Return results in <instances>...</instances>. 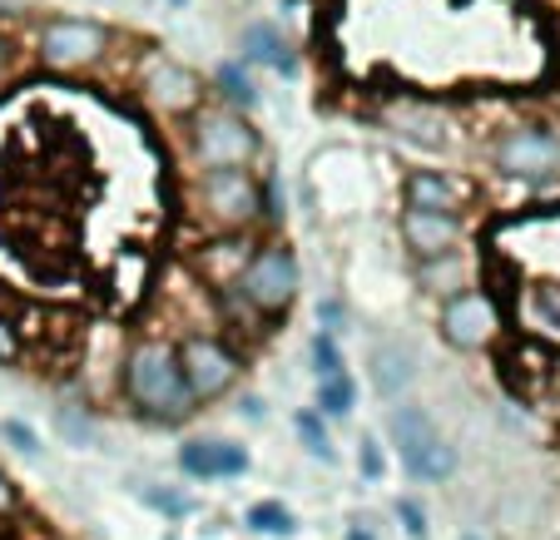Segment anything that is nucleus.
Masks as SVG:
<instances>
[{"label": "nucleus", "instance_id": "39448f33", "mask_svg": "<svg viewBox=\"0 0 560 540\" xmlns=\"http://www.w3.org/2000/svg\"><path fill=\"white\" fill-rule=\"evenodd\" d=\"M501 332V307L487 287H462L442 303V338L456 352H481Z\"/></svg>", "mask_w": 560, "mask_h": 540}, {"label": "nucleus", "instance_id": "6e6552de", "mask_svg": "<svg viewBox=\"0 0 560 540\" xmlns=\"http://www.w3.org/2000/svg\"><path fill=\"white\" fill-rule=\"evenodd\" d=\"M109 50V31L100 21H50L40 31V60L50 70H85Z\"/></svg>", "mask_w": 560, "mask_h": 540}, {"label": "nucleus", "instance_id": "a211bd4d", "mask_svg": "<svg viewBox=\"0 0 560 540\" xmlns=\"http://www.w3.org/2000/svg\"><path fill=\"white\" fill-rule=\"evenodd\" d=\"M352 402H358V387H352L348 372L317 381V416H348Z\"/></svg>", "mask_w": 560, "mask_h": 540}, {"label": "nucleus", "instance_id": "1a4fd4ad", "mask_svg": "<svg viewBox=\"0 0 560 540\" xmlns=\"http://www.w3.org/2000/svg\"><path fill=\"white\" fill-rule=\"evenodd\" d=\"M139 90H144V99L154 109H164V115H189V109H199V95H203L199 74L164 60V55H149L144 74H139Z\"/></svg>", "mask_w": 560, "mask_h": 540}, {"label": "nucleus", "instance_id": "7c9ffc66", "mask_svg": "<svg viewBox=\"0 0 560 540\" xmlns=\"http://www.w3.org/2000/svg\"><path fill=\"white\" fill-rule=\"evenodd\" d=\"M0 74H5V40H0Z\"/></svg>", "mask_w": 560, "mask_h": 540}, {"label": "nucleus", "instance_id": "4468645a", "mask_svg": "<svg viewBox=\"0 0 560 540\" xmlns=\"http://www.w3.org/2000/svg\"><path fill=\"white\" fill-rule=\"evenodd\" d=\"M407 209H422V213H446V219H456L462 213V189H456L452 179H442V174H407Z\"/></svg>", "mask_w": 560, "mask_h": 540}, {"label": "nucleus", "instance_id": "ddd939ff", "mask_svg": "<svg viewBox=\"0 0 560 540\" xmlns=\"http://www.w3.org/2000/svg\"><path fill=\"white\" fill-rule=\"evenodd\" d=\"M248 258H254L248 238H219V244H209L199 254V273H203V283H213V287H233L244 278Z\"/></svg>", "mask_w": 560, "mask_h": 540}, {"label": "nucleus", "instance_id": "a878e982", "mask_svg": "<svg viewBox=\"0 0 560 540\" xmlns=\"http://www.w3.org/2000/svg\"><path fill=\"white\" fill-rule=\"evenodd\" d=\"M15 357H21V328L0 313V362H15Z\"/></svg>", "mask_w": 560, "mask_h": 540}, {"label": "nucleus", "instance_id": "423d86ee", "mask_svg": "<svg viewBox=\"0 0 560 540\" xmlns=\"http://www.w3.org/2000/svg\"><path fill=\"white\" fill-rule=\"evenodd\" d=\"M491 160L506 179H526V184H540L550 174H560V139L540 125H516L497 139Z\"/></svg>", "mask_w": 560, "mask_h": 540}, {"label": "nucleus", "instance_id": "0eeeda50", "mask_svg": "<svg viewBox=\"0 0 560 540\" xmlns=\"http://www.w3.org/2000/svg\"><path fill=\"white\" fill-rule=\"evenodd\" d=\"M238 287H244V297L258 307V313H268V318H273V313H283V307L298 297V258L288 254L283 244L254 248V258H248Z\"/></svg>", "mask_w": 560, "mask_h": 540}, {"label": "nucleus", "instance_id": "c756f323", "mask_svg": "<svg viewBox=\"0 0 560 540\" xmlns=\"http://www.w3.org/2000/svg\"><path fill=\"white\" fill-rule=\"evenodd\" d=\"M348 540H377V536H372L368 526H352V530H348Z\"/></svg>", "mask_w": 560, "mask_h": 540}, {"label": "nucleus", "instance_id": "cd10ccee", "mask_svg": "<svg viewBox=\"0 0 560 540\" xmlns=\"http://www.w3.org/2000/svg\"><path fill=\"white\" fill-rule=\"evenodd\" d=\"M358 467L368 471L372 481H382V451H377V442H362V451H358Z\"/></svg>", "mask_w": 560, "mask_h": 540}, {"label": "nucleus", "instance_id": "20e7f679", "mask_svg": "<svg viewBox=\"0 0 560 540\" xmlns=\"http://www.w3.org/2000/svg\"><path fill=\"white\" fill-rule=\"evenodd\" d=\"M174 352H179V372H184V387H189L194 407L229 397L233 381H238V372H244V362H238V352H233L229 342L203 338V332L184 338Z\"/></svg>", "mask_w": 560, "mask_h": 540}, {"label": "nucleus", "instance_id": "f03ea898", "mask_svg": "<svg viewBox=\"0 0 560 540\" xmlns=\"http://www.w3.org/2000/svg\"><path fill=\"white\" fill-rule=\"evenodd\" d=\"M387 432H392V446H397V456H402V467L412 471L417 481H432V486H442V481L456 477L452 442L436 432V422L422 412V407H412V402H407V407H392Z\"/></svg>", "mask_w": 560, "mask_h": 540}, {"label": "nucleus", "instance_id": "9b49d317", "mask_svg": "<svg viewBox=\"0 0 560 540\" xmlns=\"http://www.w3.org/2000/svg\"><path fill=\"white\" fill-rule=\"evenodd\" d=\"M179 467L194 481H229L248 471V451L238 442H189L179 451Z\"/></svg>", "mask_w": 560, "mask_h": 540}, {"label": "nucleus", "instance_id": "f8f14e48", "mask_svg": "<svg viewBox=\"0 0 560 540\" xmlns=\"http://www.w3.org/2000/svg\"><path fill=\"white\" fill-rule=\"evenodd\" d=\"M402 238L417 258H442L456 248L462 238V219H446V213H422V209H402Z\"/></svg>", "mask_w": 560, "mask_h": 540}, {"label": "nucleus", "instance_id": "6ab92c4d", "mask_svg": "<svg viewBox=\"0 0 560 540\" xmlns=\"http://www.w3.org/2000/svg\"><path fill=\"white\" fill-rule=\"evenodd\" d=\"M248 530H258V536H293L298 530V520H293V510L283 506V501H258L254 510H248Z\"/></svg>", "mask_w": 560, "mask_h": 540}, {"label": "nucleus", "instance_id": "f3484780", "mask_svg": "<svg viewBox=\"0 0 560 540\" xmlns=\"http://www.w3.org/2000/svg\"><path fill=\"white\" fill-rule=\"evenodd\" d=\"M55 432H60L70 446H95V416H90L80 402H60L55 407Z\"/></svg>", "mask_w": 560, "mask_h": 540}, {"label": "nucleus", "instance_id": "f257e3e1", "mask_svg": "<svg viewBox=\"0 0 560 540\" xmlns=\"http://www.w3.org/2000/svg\"><path fill=\"white\" fill-rule=\"evenodd\" d=\"M125 397L135 402L139 416H149V422H164V426H179L189 422L194 412V397L189 387H184V372H179V352L170 348V342L159 338H144L129 348L125 357Z\"/></svg>", "mask_w": 560, "mask_h": 540}, {"label": "nucleus", "instance_id": "aec40b11", "mask_svg": "<svg viewBox=\"0 0 560 540\" xmlns=\"http://www.w3.org/2000/svg\"><path fill=\"white\" fill-rule=\"evenodd\" d=\"M526 303H530V318H536V328H546L550 338H560V283H536Z\"/></svg>", "mask_w": 560, "mask_h": 540}, {"label": "nucleus", "instance_id": "bb28decb", "mask_svg": "<svg viewBox=\"0 0 560 540\" xmlns=\"http://www.w3.org/2000/svg\"><path fill=\"white\" fill-rule=\"evenodd\" d=\"M144 501L154 510H164V516H184V510H189V501L174 496V491H144Z\"/></svg>", "mask_w": 560, "mask_h": 540}, {"label": "nucleus", "instance_id": "2f4dec72", "mask_svg": "<svg viewBox=\"0 0 560 540\" xmlns=\"http://www.w3.org/2000/svg\"><path fill=\"white\" fill-rule=\"evenodd\" d=\"M466 540H471V536H466Z\"/></svg>", "mask_w": 560, "mask_h": 540}, {"label": "nucleus", "instance_id": "4be33fe9", "mask_svg": "<svg viewBox=\"0 0 560 540\" xmlns=\"http://www.w3.org/2000/svg\"><path fill=\"white\" fill-rule=\"evenodd\" d=\"M219 90L233 99V105H244V109H254L258 105V90H254V80H248L238 64H223L219 70Z\"/></svg>", "mask_w": 560, "mask_h": 540}, {"label": "nucleus", "instance_id": "412c9836", "mask_svg": "<svg viewBox=\"0 0 560 540\" xmlns=\"http://www.w3.org/2000/svg\"><path fill=\"white\" fill-rule=\"evenodd\" d=\"M298 436H303V446H307V456H317V461H332V442H328V426H323V416L317 412H303L298 416Z\"/></svg>", "mask_w": 560, "mask_h": 540}, {"label": "nucleus", "instance_id": "2eb2a0df", "mask_svg": "<svg viewBox=\"0 0 560 540\" xmlns=\"http://www.w3.org/2000/svg\"><path fill=\"white\" fill-rule=\"evenodd\" d=\"M417 367H412V352L397 348V342H382L377 352H372V381H377L382 397H402L407 387H412Z\"/></svg>", "mask_w": 560, "mask_h": 540}, {"label": "nucleus", "instance_id": "dca6fc26", "mask_svg": "<svg viewBox=\"0 0 560 540\" xmlns=\"http://www.w3.org/2000/svg\"><path fill=\"white\" fill-rule=\"evenodd\" d=\"M244 55L258 64H273V70H293V55H288V40L273 31V25H244Z\"/></svg>", "mask_w": 560, "mask_h": 540}, {"label": "nucleus", "instance_id": "5701e85b", "mask_svg": "<svg viewBox=\"0 0 560 540\" xmlns=\"http://www.w3.org/2000/svg\"><path fill=\"white\" fill-rule=\"evenodd\" d=\"M313 367H317V381L342 377V352H338V342H332V332H317L313 338Z\"/></svg>", "mask_w": 560, "mask_h": 540}, {"label": "nucleus", "instance_id": "7ed1b4c3", "mask_svg": "<svg viewBox=\"0 0 560 540\" xmlns=\"http://www.w3.org/2000/svg\"><path fill=\"white\" fill-rule=\"evenodd\" d=\"M254 154L258 134L244 115H233V109H199L194 115V164L199 169H244Z\"/></svg>", "mask_w": 560, "mask_h": 540}, {"label": "nucleus", "instance_id": "c85d7f7f", "mask_svg": "<svg viewBox=\"0 0 560 540\" xmlns=\"http://www.w3.org/2000/svg\"><path fill=\"white\" fill-rule=\"evenodd\" d=\"M15 501H21V496H15V481L5 477V471H0V520H5V516L15 510Z\"/></svg>", "mask_w": 560, "mask_h": 540}, {"label": "nucleus", "instance_id": "9d476101", "mask_svg": "<svg viewBox=\"0 0 560 540\" xmlns=\"http://www.w3.org/2000/svg\"><path fill=\"white\" fill-rule=\"evenodd\" d=\"M203 203H209V219H219L223 228H244L258 219V184L244 169H219L203 174Z\"/></svg>", "mask_w": 560, "mask_h": 540}, {"label": "nucleus", "instance_id": "393cba45", "mask_svg": "<svg viewBox=\"0 0 560 540\" xmlns=\"http://www.w3.org/2000/svg\"><path fill=\"white\" fill-rule=\"evenodd\" d=\"M397 520H402V526H407V536H412V540H427V510L417 506L412 496H402V501H397Z\"/></svg>", "mask_w": 560, "mask_h": 540}, {"label": "nucleus", "instance_id": "b1692460", "mask_svg": "<svg viewBox=\"0 0 560 540\" xmlns=\"http://www.w3.org/2000/svg\"><path fill=\"white\" fill-rule=\"evenodd\" d=\"M0 436H5V442H11L21 456H40V436H35L25 422H15V416H11L5 426H0Z\"/></svg>", "mask_w": 560, "mask_h": 540}]
</instances>
